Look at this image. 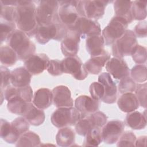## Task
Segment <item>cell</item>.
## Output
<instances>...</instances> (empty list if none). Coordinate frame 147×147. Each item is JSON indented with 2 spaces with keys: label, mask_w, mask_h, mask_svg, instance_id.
Listing matches in <instances>:
<instances>
[{
  "label": "cell",
  "mask_w": 147,
  "mask_h": 147,
  "mask_svg": "<svg viewBox=\"0 0 147 147\" xmlns=\"http://www.w3.org/2000/svg\"><path fill=\"white\" fill-rule=\"evenodd\" d=\"M36 7L31 1H19L14 11V22L18 29L29 37L35 36L38 25L36 18Z\"/></svg>",
  "instance_id": "obj_1"
},
{
  "label": "cell",
  "mask_w": 147,
  "mask_h": 147,
  "mask_svg": "<svg viewBox=\"0 0 147 147\" xmlns=\"http://www.w3.org/2000/svg\"><path fill=\"white\" fill-rule=\"evenodd\" d=\"M8 45L17 53L20 60H26L33 55L36 45L23 32L16 29L7 40Z\"/></svg>",
  "instance_id": "obj_2"
},
{
  "label": "cell",
  "mask_w": 147,
  "mask_h": 147,
  "mask_svg": "<svg viewBox=\"0 0 147 147\" xmlns=\"http://www.w3.org/2000/svg\"><path fill=\"white\" fill-rule=\"evenodd\" d=\"M57 1H41L36 9V18L38 26H48L60 22L58 16Z\"/></svg>",
  "instance_id": "obj_3"
},
{
  "label": "cell",
  "mask_w": 147,
  "mask_h": 147,
  "mask_svg": "<svg viewBox=\"0 0 147 147\" xmlns=\"http://www.w3.org/2000/svg\"><path fill=\"white\" fill-rule=\"evenodd\" d=\"M68 29L61 22L48 26H38L35 38L40 44H46L51 40L61 41L67 35Z\"/></svg>",
  "instance_id": "obj_4"
},
{
  "label": "cell",
  "mask_w": 147,
  "mask_h": 147,
  "mask_svg": "<svg viewBox=\"0 0 147 147\" xmlns=\"http://www.w3.org/2000/svg\"><path fill=\"white\" fill-rule=\"evenodd\" d=\"M81 119L79 111L73 107H59L55 110L51 117V123L57 128L74 126Z\"/></svg>",
  "instance_id": "obj_5"
},
{
  "label": "cell",
  "mask_w": 147,
  "mask_h": 147,
  "mask_svg": "<svg viewBox=\"0 0 147 147\" xmlns=\"http://www.w3.org/2000/svg\"><path fill=\"white\" fill-rule=\"evenodd\" d=\"M58 2V16L60 22L68 29H74L80 17L77 10L79 1H63Z\"/></svg>",
  "instance_id": "obj_6"
},
{
  "label": "cell",
  "mask_w": 147,
  "mask_h": 147,
  "mask_svg": "<svg viewBox=\"0 0 147 147\" xmlns=\"http://www.w3.org/2000/svg\"><path fill=\"white\" fill-rule=\"evenodd\" d=\"M137 44L134 32L127 29L125 33L112 44V54L115 57L118 58L130 56Z\"/></svg>",
  "instance_id": "obj_7"
},
{
  "label": "cell",
  "mask_w": 147,
  "mask_h": 147,
  "mask_svg": "<svg viewBox=\"0 0 147 147\" xmlns=\"http://www.w3.org/2000/svg\"><path fill=\"white\" fill-rule=\"evenodd\" d=\"M110 2L109 1H79L77 10L80 17L96 21L103 16L106 6Z\"/></svg>",
  "instance_id": "obj_8"
},
{
  "label": "cell",
  "mask_w": 147,
  "mask_h": 147,
  "mask_svg": "<svg viewBox=\"0 0 147 147\" xmlns=\"http://www.w3.org/2000/svg\"><path fill=\"white\" fill-rule=\"evenodd\" d=\"M128 24L127 21L123 18L117 16L113 17L102 32L105 44L112 45L125 33Z\"/></svg>",
  "instance_id": "obj_9"
},
{
  "label": "cell",
  "mask_w": 147,
  "mask_h": 147,
  "mask_svg": "<svg viewBox=\"0 0 147 147\" xmlns=\"http://www.w3.org/2000/svg\"><path fill=\"white\" fill-rule=\"evenodd\" d=\"M107 119V117L105 113L97 111L81 118L75 125V131L79 135L85 137L91 129L103 127L106 123Z\"/></svg>",
  "instance_id": "obj_10"
},
{
  "label": "cell",
  "mask_w": 147,
  "mask_h": 147,
  "mask_svg": "<svg viewBox=\"0 0 147 147\" xmlns=\"http://www.w3.org/2000/svg\"><path fill=\"white\" fill-rule=\"evenodd\" d=\"M63 73L71 75L75 79L82 80L88 76L81 59L76 55L66 57L61 61Z\"/></svg>",
  "instance_id": "obj_11"
},
{
  "label": "cell",
  "mask_w": 147,
  "mask_h": 147,
  "mask_svg": "<svg viewBox=\"0 0 147 147\" xmlns=\"http://www.w3.org/2000/svg\"><path fill=\"white\" fill-rule=\"evenodd\" d=\"M74 29L77 30L83 39L101 35V28L98 22L84 17L79 18Z\"/></svg>",
  "instance_id": "obj_12"
},
{
  "label": "cell",
  "mask_w": 147,
  "mask_h": 147,
  "mask_svg": "<svg viewBox=\"0 0 147 147\" xmlns=\"http://www.w3.org/2000/svg\"><path fill=\"white\" fill-rule=\"evenodd\" d=\"M125 129V123L119 120H113L106 123L102 130V141L107 144L118 141Z\"/></svg>",
  "instance_id": "obj_13"
},
{
  "label": "cell",
  "mask_w": 147,
  "mask_h": 147,
  "mask_svg": "<svg viewBox=\"0 0 147 147\" xmlns=\"http://www.w3.org/2000/svg\"><path fill=\"white\" fill-rule=\"evenodd\" d=\"M80 36L75 29H68L66 36L61 40V50L66 57L77 55L79 49Z\"/></svg>",
  "instance_id": "obj_14"
},
{
  "label": "cell",
  "mask_w": 147,
  "mask_h": 147,
  "mask_svg": "<svg viewBox=\"0 0 147 147\" xmlns=\"http://www.w3.org/2000/svg\"><path fill=\"white\" fill-rule=\"evenodd\" d=\"M98 80L104 88V95L101 100L107 104L115 103L117 98V87L110 75L107 72H103L99 75Z\"/></svg>",
  "instance_id": "obj_15"
},
{
  "label": "cell",
  "mask_w": 147,
  "mask_h": 147,
  "mask_svg": "<svg viewBox=\"0 0 147 147\" xmlns=\"http://www.w3.org/2000/svg\"><path fill=\"white\" fill-rule=\"evenodd\" d=\"M105 68L115 79H121L130 74V69L122 58H110L106 63Z\"/></svg>",
  "instance_id": "obj_16"
},
{
  "label": "cell",
  "mask_w": 147,
  "mask_h": 147,
  "mask_svg": "<svg viewBox=\"0 0 147 147\" xmlns=\"http://www.w3.org/2000/svg\"><path fill=\"white\" fill-rule=\"evenodd\" d=\"M49 60L45 53L34 54L25 61L24 67L32 75H38L47 68Z\"/></svg>",
  "instance_id": "obj_17"
},
{
  "label": "cell",
  "mask_w": 147,
  "mask_h": 147,
  "mask_svg": "<svg viewBox=\"0 0 147 147\" xmlns=\"http://www.w3.org/2000/svg\"><path fill=\"white\" fill-rule=\"evenodd\" d=\"M75 108L80 114L81 118L88 116L99 110V101L91 96L83 95L78 96L74 102Z\"/></svg>",
  "instance_id": "obj_18"
},
{
  "label": "cell",
  "mask_w": 147,
  "mask_h": 147,
  "mask_svg": "<svg viewBox=\"0 0 147 147\" xmlns=\"http://www.w3.org/2000/svg\"><path fill=\"white\" fill-rule=\"evenodd\" d=\"M29 124L24 117H20L14 119L10 123V133L5 141L9 144L16 143L20 137L28 131Z\"/></svg>",
  "instance_id": "obj_19"
},
{
  "label": "cell",
  "mask_w": 147,
  "mask_h": 147,
  "mask_svg": "<svg viewBox=\"0 0 147 147\" xmlns=\"http://www.w3.org/2000/svg\"><path fill=\"white\" fill-rule=\"evenodd\" d=\"M53 103L57 108L72 107L74 100L71 97V92L68 87L60 85L55 87L52 91Z\"/></svg>",
  "instance_id": "obj_20"
},
{
  "label": "cell",
  "mask_w": 147,
  "mask_h": 147,
  "mask_svg": "<svg viewBox=\"0 0 147 147\" xmlns=\"http://www.w3.org/2000/svg\"><path fill=\"white\" fill-rule=\"evenodd\" d=\"M110 59V53L105 50L100 55L91 57L84 64V66L88 73L92 75H98L101 72L103 67Z\"/></svg>",
  "instance_id": "obj_21"
},
{
  "label": "cell",
  "mask_w": 147,
  "mask_h": 147,
  "mask_svg": "<svg viewBox=\"0 0 147 147\" xmlns=\"http://www.w3.org/2000/svg\"><path fill=\"white\" fill-rule=\"evenodd\" d=\"M3 92L4 99L8 101L11 98L18 96L28 102H31L33 98V90L30 86L23 87H16L13 86L9 85L3 91Z\"/></svg>",
  "instance_id": "obj_22"
},
{
  "label": "cell",
  "mask_w": 147,
  "mask_h": 147,
  "mask_svg": "<svg viewBox=\"0 0 147 147\" xmlns=\"http://www.w3.org/2000/svg\"><path fill=\"white\" fill-rule=\"evenodd\" d=\"M53 102L52 92L47 88H41L35 91L33 104L37 108L44 110L49 107Z\"/></svg>",
  "instance_id": "obj_23"
},
{
  "label": "cell",
  "mask_w": 147,
  "mask_h": 147,
  "mask_svg": "<svg viewBox=\"0 0 147 147\" xmlns=\"http://www.w3.org/2000/svg\"><path fill=\"white\" fill-rule=\"evenodd\" d=\"M32 74L25 68L18 67L11 72V83L16 87H23L29 86Z\"/></svg>",
  "instance_id": "obj_24"
},
{
  "label": "cell",
  "mask_w": 147,
  "mask_h": 147,
  "mask_svg": "<svg viewBox=\"0 0 147 147\" xmlns=\"http://www.w3.org/2000/svg\"><path fill=\"white\" fill-rule=\"evenodd\" d=\"M119 109L124 113H130L139 107V103L135 95L132 92L122 94L117 101Z\"/></svg>",
  "instance_id": "obj_25"
},
{
  "label": "cell",
  "mask_w": 147,
  "mask_h": 147,
  "mask_svg": "<svg viewBox=\"0 0 147 147\" xmlns=\"http://www.w3.org/2000/svg\"><path fill=\"white\" fill-rule=\"evenodd\" d=\"M132 3L131 1L117 0L114 1L115 16L124 18L128 24L131 23L134 20L131 13Z\"/></svg>",
  "instance_id": "obj_26"
},
{
  "label": "cell",
  "mask_w": 147,
  "mask_h": 147,
  "mask_svg": "<svg viewBox=\"0 0 147 147\" xmlns=\"http://www.w3.org/2000/svg\"><path fill=\"white\" fill-rule=\"evenodd\" d=\"M22 117H24L30 125L36 126L42 125L45 119L44 111L36 107L31 102Z\"/></svg>",
  "instance_id": "obj_27"
},
{
  "label": "cell",
  "mask_w": 147,
  "mask_h": 147,
  "mask_svg": "<svg viewBox=\"0 0 147 147\" xmlns=\"http://www.w3.org/2000/svg\"><path fill=\"white\" fill-rule=\"evenodd\" d=\"M104 45L105 40L101 35L90 37L86 39V50L91 57L101 55L105 51Z\"/></svg>",
  "instance_id": "obj_28"
},
{
  "label": "cell",
  "mask_w": 147,
  "mask_h": 147,
  "mask_svg": "<svg viewBox=\"0 0 147 147\" xmlns=\"http://www.w3.org/2000/svg\"><path fill=\"white\" fill-rule=\"evenodd\" d=\"M126 125L134 130H141L146 126V115L137 111L129 113L125 118Z\"/></svg>",
  "instance_id": "obj_29"
},
{
  "label": "cell",
  "mask_w": 147,
  "mask_h": 147,
  "mask_svg": "<svg viewBox=\"0 0 147 147\" xmlns=\"http://www.w3.org/2000/svg\"><path fill=\"white\" fill-rule=\"evenodd\" d=\"M56 140L58 146L62 147L71 146L75 143V133L71 127L60 128L56 136Z\"/></svg>",
  "instance_id": "obj_30"
},
{
  "label": "cell",
  "mask_w": 147,
  "mask_h": 147,
  "mask_svg": "<svg viewBox=\"0 0 147 147\" xmlns=\"http://www.w3.org/2000/svg\"><path fill=\"white\" fill-rule=\"evenodd\" d=\"M30 103L20 96H15L7 101V108L10 113L23 116L26 111Z\"/></svg>",
  "instance_id": "obj_31"
},
{
  "label": "cell",
  "mask_w": 147,
  "mask_h": 147,
  "mask_svg": "<svg viewBox=\"0 0 147 147\" xmlns=\"http://www.w3.org/2000/svg\"><path fill=\"white\" fill-rule=\"evenodd\" d=\"M18 59L17 53L9 45L1 47L0 61L5 66L11 67L14 65Z\"/></svg>",
  "instance_id": "obj_32"
},
{
  "label": "cell",
  "mask_w": 147,
  "mask_h": 147,
  "mask_svg": "<svg viewBox=\"0 0 147 147\" xmlns=\"http://www.w3.org/2000/svg\"><path fill=\"white\" fill-rule=\"evenodd\" d=\"M41 143L40 137L32 131L23 134L16 142V146H37Z\"/></svg>",
  "instance_id": "obj_33"
},
{
  "label": "cell",
  "mask_w": 147,
  "mask_h": 147,
  "mask_svg": "<svg viewBox=\"0 0 147 147\" xmlns=\"http://www.w3.org/2000/svg\"><path fill=\"white\" fill-rule=\"evenodd\" d=\"M83 146H96L102 141V131L100 127H94L89 130L85 136Z\"/></svg>",
  "instance_id": "obj_34"
},
{
  "label": "cell",
  "mask_w": 147,
  "mask_h": 147,
  "mask_svg": "<svg viewBox=\"0 0 147 147\" xmlns=\"http://www.w3.org/2000/svg\"><path fill=\"white\" fill-rule=\"evenodd\" d=\"M147 2L144 1H134L131 7V13L134 20L142 21L146 17Z\"/></svg>",
  "instance_id": "obj_35"
},
{
  "label": "cell",
  "mask_w": 147,
  "mask_h": 147,
  "mask_svg": "<svg viewBox=\"0 0 147 147\" xmlns=\"http://www.w3.org/2000/svg\"><path fill=\"white\" fill-rule=\"evenodd\" d=\"M131 79L137 83H142L147 79V68L145 65L137 64L130 71Z\"/></svg>",
  "instance_id": "obj_36"
},
{
  "label": "cell",
  "mask_w": 147,
  "mask_h": 147,
  "mask_svg": "<svg viewBox=\"0 0 147 147\" xmlns=\"http://www.w3.org/2000/svg\"><path fill=\"white\" fill-rule=\"evenodd\" d=\"M16 25L14 22H9L1 20V44H2L4 41L7 40L11 33L16 30Z\"/></svg>",
  "instance_id": "obj_37"
},
{
  "label": "cell",
  "mask_w": 147,
  "mask_h": 147,
  "mask_svg": "<svg viewBox=\"0 0 147 147\" xmlns=\"http://www.w3.org/2000/svg\"><path fill=\"white\" fill-rule=\"evenodd\" d=\"M136 82L129 76L125 77L120 79L118 84L119 92L121 94L134 92L136 90Z\"/></svg>",
  "instance_id": "obj_38"
},
{
  "label": "cell",
  "mask_w": 147,
  "mask_h": 147,
  "mask_svg": "<svg viewBox=\"0 0 147 147\" xmlns=\"http://www.w3.org/2000/svg\"><path fill=\"white\" fill-rule=\"evenodd\" d=\"M131 56L136 64H145L146 61V49L145 47L137 44L134 48Z\"/></svg>",
  "instance_id": "obj_39"
},
{
  "label": "cell",
  "mask_w": 147,
  "mask_h": 147,
  "mask_svg": "<svg viewBox=\"0 0 147 147\" xmlns=\"http://www.w3.org/2000/svg\"><path fill=\"white\" fill-rule=\"evenodd\" d=\"M136 137L134 133L127 131L123 133L117 144V146H134Z\"/></svg>",
  "instance_id": "obj_40"
},
{
  "label": "cell",
  "mask_w": 147,
  "mask_h": 147,
  "mask_svg": "<svg viewBox=\"0 0 147 147\" xmlns=\"http://www.w3.org/2000/svg\"><path fill=\"white\" fill-rule=\"evenodd\" d=\"M146 83L137 84L135 90V95L138 99L140 106L146 109Z\"/></svg>",
  "instance_id": "obj_41"
},
{
  "label": "cell",
  "mask_w": 147,
  "mask_h": 147,
  "mask_svg": "<svg viewBox=\"0 0 147 147\" xmlns=\"http://www.w3.org/2000/svg\"><path fill=\"white\" fill-rule=\"evenodd\" d=\"M91 97L96 100H101L104 95V88L103 85L99 82L92 83L89 88Z\"/></svg>",
  "instance_id": "obj_42"
},
{
  "label": "cell",
  "mask_w": 147,
  "mask_h": 147,
  "mask_svg": "<svg viewBox=\"0 0 147 147\" xmlns=\"http://www.w3.org/2000/svg\"><path fill=\"white\" fill-rule=\"evenodd\" d=\"M47 69L52 76H57L61 75L63 73L61 61L57 59L49 60Z\"/></svg>",
  "instance_id": "obj_43"
},
{
  "label": "cell",
  "mask_w": 147,
  "mask_h": 147,
  "mask_svg": "<svg viewBox=\"0 0 147 147\" xmlns=\"http://www.w3.org/2000/svg\"><path fill=\"white\" fill-rule=\"evenodd\" d=\"M15 9L16 7L14 6H5L1 4V20L9 22H14Z\"/></svg>",
  "instance_id": "obj_44"
},
{
  "label": "cell",
  "mask_w": 147,
  "mask_h": 147,
  "mask_svg": "<svg viewBox=\"0 0 147 147\" xmlns=\"http://www.w3.org/2000/svg\"><path fill=\"white\" fill-rule=\"evenodd\" d=\"M1 75V91H3L11 83V72L5 66L0 67Z\"/></svg>",
  "instance_id": "obj_45"
},
{
  "label": "cell",
  "mask_w": 147,
  "mask_h": 147,
  "mask_svg": "<svg viewBox=\"0 0 147 147\" xmlns=\"http://www.w3.org/2000/svg\"><path fill=\"white\" fill-rule=\"evenodd\" d=\"M136 37H145L147 34V24L146 21L139 22L135 26L134 32Z\"/></svg>",
  "instance_id": "obj_46"
},
{
  "label": "cell",
  "mask_w": 147,
  "mask_h": 147,
  "mask_svg": "<svg viewBox=\"0 0 147 147\" xmlns=\"http://www.w3.org/2000/svg\"><path fill=\"white\" fill-rule=\"evenodd\" d=\"M10 123L7 121L5 119H1V129H0V134L1 137L5 141L8 137L10 133Z\"/></svg>",
  "instance_id": "obj_47"
},
{
  "label": "cell",
  "mask_w": 147,
  "mask_h": 147,
  "mask_svg": "<svg viewBox=\"0 0 147 147\" xmlns=\"http://www.w3.org/2000/svg\"><path fill=\"white\" fill-rule=\"evenodd\" d=\"M146 142V136H141L137 139L136 138L135 142V146H145Z\"/></svg>",
  "instance_id": "obj_48"
}]
</instances>
